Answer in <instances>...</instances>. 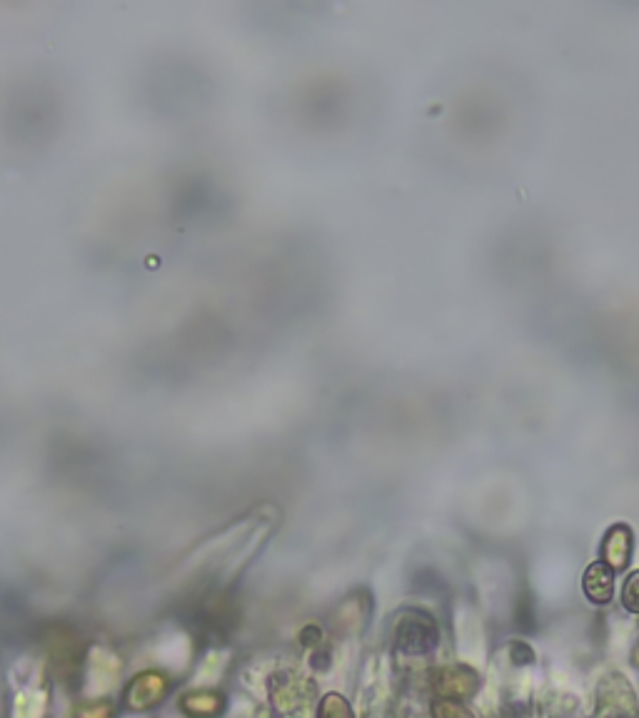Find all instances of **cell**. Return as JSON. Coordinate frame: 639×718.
Listing matches in <instances>:
<instances>
[{
	"label": "cell",
	"mask_w": 639,
	"mask_h": 718,
	"mask_svg": "<svg viewBox=\"0 0 639 718\" xmlns=\"http://www.w3.org/2000/svg\"><path fill=\"white\" fill-rule=\"evenodd\" d=\"M392 639H395L397 651L407 656L430 654L440 641V626L427 611L405 609L402 614H397Z\"/></svg>",
	"instance_id": "6da1fadb"
},
{
	"label": "cell",
	"mask_w": 639,
	"mask_h": 718,
	"mask_svg": "<svg viewBox=\"0 0 639 718\" xmlns=\"http://www.w3.org/2000/svg\"><path fill=\"white\" fill-rule=\"evenodd\" d=\"M637 704L635 691L625 676H610L597 689V716L595 718H635Z\"/></svg>",
	"instance_id": "7a4b0ae2"
},
{
	"label": "cell",
	"mask_w": 639,
	"mask_h": 718,
	"mask_svg": "<svg viewBox=\"0 0 639 718\" xmlns=\"http://www.w3.org/2000/svg\"><path fill=\"white\" fill-rule=\"evenodd\" d=\"M432 686H435L437 699L465 701L480 689V674L470 666H442V669L432 671Z\"/></svg>",
	"instance_id": "3957f363"
},
{
	"label": "cell",
	"mask_w": 639,
	"mask_h": 718,
	"mask_svg": "<svg viewBox=\"0 0 639 718\" xmlns=\"http://www.w3.org/2000/svg\"><path fill=\"white\" fill-rule=\"evenodd\" d=\"M170 679L163 671H143L125 689V706L130 711H148L168 696Z\"/></svg>",
	"instance_id": "277c9868"
},
{
	"label": "cell",
	"mask_w": 639,
	"mask_h": 718,
	"mask_svg": "<svg viewBox=\"0 0 639 718\" xmlns=\"http://www.w3.org/2000/svg\"><path fill=\"white\" fill-rule=\"evenodd\" d=\"M582 591L592 604H610L615 599V569L607 566L605 561H595L587 566L585 576H582Z\"/></svg>",
	"instance_id": "5b68a950"
},
{
	"label": "cell",
	"mask_w": 639,
	"mask_h": 718,
	"mask_svg": "<svg viewBox=\"0 0 639 718\" xmlns=\"http://www.w3.org/2000/svg\"><path fill=\"white\" fill-rule=\"evenodd\" d=\"M48 656L50 666H53L55 674L68 676L75 671V664L80 659V646L78 639L73 636V631L63 629V634H53L48 641Z\"/></svg>",
	"instance_id": "8992f818"
},
{
	"label": "cell",
	"mask_w": 639,
	"mask_h": 718,
	"mask_svg": "<svg viewBox=\"0 0 639 718\" xmlns=\"http://www.w3.org/2000/svg\"><path fill=\"white\" fill-rule=\"evenodd\" d=\"M632 556V532L627 524H615L602 539V561L615 571H622L630 564Z\"/></svg>",
	"instance_id": "52a82bcc"
},
{
	"label": "cell",
	"mask_w": 639,
	"mask_h": 718,
	"mask_svg": "<svg viewBox=\"0 0 639 718\" xmlns=\"http://www.w3.org/2000/svg\"><path fill=\"white\" fill-rule=\"evenodd\" d=\"M310 694H313V684H308L300 676H288V679H280L273 689L275 706H278L283 714H293V711L303 709L308 704Z\"/></svg>",
	"instance_id": "ba28073f"
},
{
	"label": "cell",
	"mask_w": 639,
	"mask_h": 718,
	"mask_svg": "<svg viewBox=\"0 0 639 718\" xmlns=\"http://www.w3.org/2000/svg\"><path fill=\"white\" fill-rule=\"evenodd\" d=\"M180 709L190 718H218L225 711V699L218 691L200 689L193 694H185L180 699Z\"/></svg>",
	"instance_id": "9c48e42d"
},
{
	"label": "cell",
	"mask_w": 639,
	"mask_h": 718,
	"mask_svg": "<svg viewBox=\"0 0 639 718\" xmlns=\"http://www.w3.org/2000/svg\"><path fill=\"white\" fill-rule=\"evenodd\" d=\"M318 718H355V716H352V709L350 704H347L345 696L327 694L320 699Z\"/></svg>",
	"instance_id": "30bf717a"
},
{
	"label": "cell",
	"mask_w": 639,
	"mask_h": 718,
	"mask_svg": "<svg viewBox=\"0 0 639 718\" xmlns=\"http://www.w3.org/2000/svg\"><path fill=\"white\" fill-rule=\"evenodd\" d=\"M432 718H475L462 701L435 699L432 701Z\"/></svg>",
	"instance_id": "8fae6325"
},
{
	"label": "cell",
	"mask_w": 639,
	"mask_h": 718,
	"mask_svg": "<svg viewBox=\"0 0 639 718\" xmlns=\"http://www.w3.org/2000/svg\"><path fill=\"white\" fill-rule=\"evenodd\" d=\"M115 704L113 701H85L73 711V718H113Z\"/></svg>",
	"instance_id": "7c38bea8"
},
{
	"label": "cell",
	"mask_w": 639,
	"mask_h": 718,
	"mask_svg": "<svg viewBox=\"0 0 639 718\" xmlns=\"http://www.w3.org/2000/svg\"><path fill=\"white\" fill-rule=\"evenodd\" d=\"M622 606H625L630 614L639 616V571H632L627 576L625 586H622Z\"/></svg>",
	"instance_id": "4fadbf2b"
},
{
	"label": "cell",
	"mask_w": 639,
	"mask_h": 718,
	"mask_svg": "<svg viewBox=\"0 0 639 718\" xmlns=\"http://www.w3.org/2000/svg\"><path fill=\"white\" fill-rule=\"evenodd\" d=\"M635 661H637V666H639V646H637V651H635Z\"/></svg>",
	"instance_id": "5bb4252c"
}]
</instances>
